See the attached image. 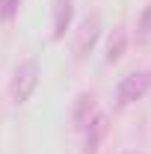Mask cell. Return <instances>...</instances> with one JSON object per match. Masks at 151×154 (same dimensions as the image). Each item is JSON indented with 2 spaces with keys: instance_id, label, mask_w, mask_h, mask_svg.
<instances>
[{
  "instance_id": "obj_7",
  "label": "cell",
  "mask_w": 151,
  "mask_h": 154,
  "mask_svg": "<svg viewBox=\"0 0 151 154\" xmlns=\"http://www.w3.org/2000/svg\"><path fill=\"white\" fill-rule=\"evenodd\" d=\"M125 51H128V33H125V27H116L107 42V62H119L125 57Z\"/></svg>"
},
{
  "instance_id": "obj_1",
  "label": "cell",
  "mask_w": 151,
  "mask_h": 154,
  "mask_svg": "<svg viewBox=\"0 0 151 154\" xmlns=\"http://www.w3.org/2000/svg\"><path fill=\"white\" fill-rule=\"evenodd\" d=\"M39 74H42V68H39L36 57L24 59L18 68H15L12 83H9V98H12V104H27V101H30V95L36 92V86H39Z\"/></svg>"
},
{
  "instance_id": "obj_9",
  "label": "cell",
  "mask_w": 151,
  "mask_h": 154,
  "mask_svg": "<svg viewBox=\"0 0 151 154\" xmlns=\"http://www.w3.org/2000/svg\"><path fill=\"white\" fill-rule=\"evenodd\" d=\"M136 30H139V38H148V36H151V3L145 6V12L139 15V24H136Z\"/></svg>"
},
{
  "instance_id": "obj_8",
  "label": "cell",
  "mask_w": 151,
  "mask_h": 154,
  "mask_svg": "<svg viewBox=\"0 0 151 154\" xmlns=\"http://www.w3.org/2000/svg\"><path fill=\"white\" fill-rule=\"evenodd\" d=\"M18 3L21 0H0V21H12L18 15Z\"/></svg>"
},
{
  "instance_id": "obj_3",
  "label": "cell",
  "mask_w": 151,
  "mask_h": 154,
  "mask_svg": "<svg viewBox=\"0 0 151 154\" xmlns=\"http://www.w3.org/2000/svg\"><path fill=\"white\" fill-rule=\"evenodd\" d=\"M83 134H86V148H83V154H98L104 136H107V116L95 113L92 119H89V125L83 128Z\"/></svg>"
},
{
  "instance_id": "obj_2",
  "label": "cell",
  "mask_w": 151,
  "mask_h": 154,
  "mask_svg": "<svg viewBox=\"0 0 151 154\" xmlns=\"http://www.w3.org/2000/svg\"><path fill=\"white\" fill-rule=\"evenodd\" d=\"M148 86H151V71H131V74L119 83V92H116L119 95V104L128 107L133 101H139V98L148 92Z\"/></svg>"
},
{
  "instance_id": "obj_4",
  "label": "cell",
  "mask_w": 151,
  "mask_h": 154,
  "mask_svg": "<svg viewBox=\"0 0 151 154\" xmlns=\"http://www.w3.org/2000/svg\"><path fill=\"white\" fill-rule=\"evenodd\" d=\"M98 36H101V18L92 15V18L83 21V27H80V36H77V59H86V54L95 48Z\"/></svg>"
},
{
  "instance_id": "obj_5",
  "label": "cell",
  "mask_w": 151,
  "mask_h": 154,
  "mask_svg": "<svg viewBox=\"0 0 151 154\" xmlns=\"http://www.w3.org/2000/svg\"><path fill=\"white\" fill-rule=\"evenodd\" d=\"M92 116H95V92H80L77 101H74V110H71V125H74V131H83Z\"/></svg>"
},
{
  "instance_id": "obj_6",
  "label": "cell",
  "mask_w": 151,
  "mask_h": 154,
  "mask_svg": "<svg viewBox=\"0 0 151 154\" xmlns=\"http://www.w3.org/2000/svg\"><path fill=\"white\" fill-rule=\"evenodd\" d=\"M71 12H74L71 0H57V9H54V38L65 36V30L71 24Z\"/></svg>"
}]
</instances>
